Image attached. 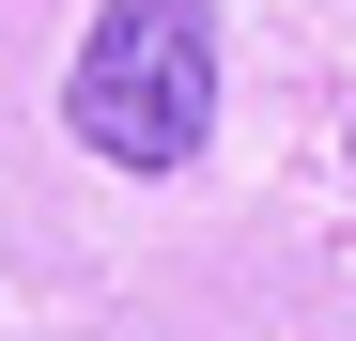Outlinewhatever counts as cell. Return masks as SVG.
<instances>
[{"label": "cell", "mask_w": 356, "mask_h": 341, "mask_svg": "<svg viewBox=\"0 0 356 341\" xmlns=\"http://www.w3.org/2000/svg\"><path fill=\"white\" fill-rule=\"evenodd\" d=\"M63 140L108 170H186L217 140V16L202 0H108L63 63Z\"/></svg>", "instance_id": "cell-1"}]
</instances>
